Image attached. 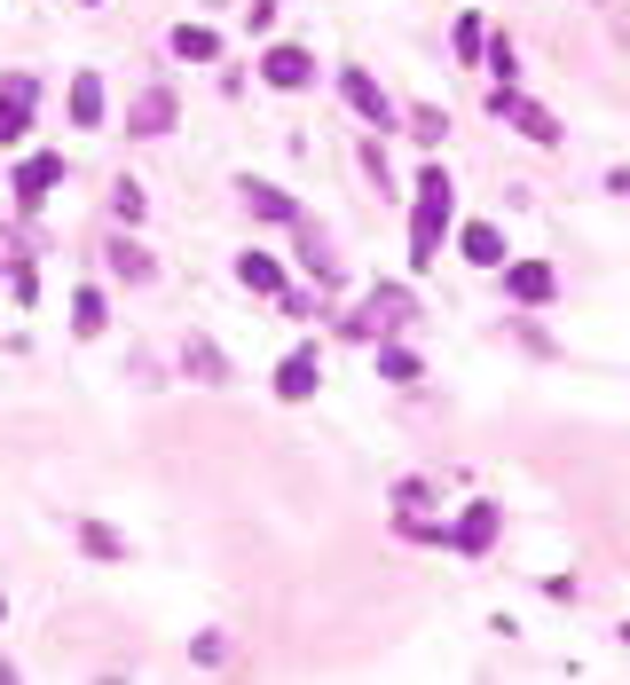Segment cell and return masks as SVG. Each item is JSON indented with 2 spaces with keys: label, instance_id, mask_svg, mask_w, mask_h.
Returning a JSON list of instances; mask_svg holds the SVG:
<instances>
[{
  "label": "cell",
  "instance_id": "cell-1",
  "mask_svg": "<svg viewBox=\"0 0 630 685\" xmlns=\"http://www.w3.org/2000/svg\"><path fill=\"white\" fill-rule=\"evenodd\" d=\"M442 228H449V174L425 166L418 174V213H410V260H418V269L442 252Z\"/></svg>",
  "mask_w": 630,
  "mask_h": 685
},
{
  "label": "cell",
  "instance_id": "cell-2",
  "mask_svg": "<svg viewBox=\"0 0 630 685\" xmlns=\"http://www.w3.org/2000/svg\"><path fill=\"white\" fill-rule=\"evenodd\" d=\"M489 111H496V119H505V126H520V135H528V142H559V119H552L544 103H528V95H520L512 79H505V87H496V103H489Z\"/></svg>",
  "mask_w": 630,
  "mask_h": 685
},
{
  "label": "cell",
  "instance_id": "cell-3",
  "mask_svg": "<svg viewBox=\"0 0 630 685\" xmlns=\"http://www.w3.org/2000/svg\"><path fill=\"white\" fill-rule=\"evenodd\" d=\"M394 323H410V291H379V300H362L347 315V332L355 339H379V332H394Z\"/></svg>",
  "mask_w": 630,
  "mask_h": 685
},
{
  "label": "cell",
  "instance_id": "cell-4",
  "mask_svg": "<svg viewBox=\"0 0 630 685\" xmlns=\"http://www.w3.org/2000/svg\"><path fill=\"white\" fill-rule=\"evenodd\" d=\"M339 95H347V111H355V119L394 126V103H386V87H379L371 72H339Z\"/></svg>",
  "mask_w": 630,
  "mask_h": 685
},
{
  "label": "cell",
  "instance_id": "cell-5",
  "mask_svg": "<svg viewBox=\"0 0 630 685\" xmlns=\"http://www.w3.org/2000/svg\"><path fill=\"white\" fill-rule=\"evenodd\" d=\"M55 182H63V158H55V150H32L24 166H16V198H24V213L40 205V198H48Z\"/></svg>",
  "mask_w": 630,
  "mask_h": 685
},
{
  "label": "cell",
  "instance_id": "cell-6",
  "mask_svg": "<svg viewBox=\"0 0 630 685\" xmlns=\"http://www.w3.org/2000/svg\"><path fill=\"white\" fill-rule=\"evenodd\" d=\"M24 119H32V79H24V72H9V79H0V150L24 135Z\"/></svg>",
  "mask_w": 630,
  "mask_h": 685
},
{
  "label": "cell",
  "instance_id": "cell-7",
  "mask_svg": "<svg viewBox=\"0 0 630 685\" xmlns=\"http://www.w3.org/2000/svg\"><path fill=\"white\" fill-rule=\"evenodd\" d=\"M505 291H512L520 308H544L559 284H552V269H544V260H512V269H505Z\"/></svg>",
  "mask_w": 630,
  "mask_h": 685
},
{
  "label": "cell",
  "instance_id": "cell-8",
  "mask_svg": "<svg viewBox=\"0 0 630 685\" xmlns=\"http://www.w3.org/2000/svg\"><path fill=\"white\" fill-rule=\"evenodd\" d=\"M449 544L457 551H489L496 544V505H466V512H457V528H449Z\"/></svg>",
  "mask_w": 630,
  "mask_h": 685
},
{
  "label": "cell",
  "instance_id": "cell-9",
  "mask_svg": "<svg viewBox=\"0 0 630 685\" xmlns=\"http://www.w3.org/2000/svg\"><path fill=\"white\" fill-rule=\"evenodd\" d=\"M260 72H269V87H308V79H316V55H308V48H269Z\"/></svg>",
  "mask_w": 630,
  "mask_h": 685
},
{
  "label": "cell",
  "instance_id": "cell-10",
  "mask_svg": "<svg viewBox=\"0 0 630 685\" xmlns=\"http://www.w3.org/2000/svg\"><path fill=\"white\" fill-rule=\"evenodd\" d=\"M316 378H323V371H316V354H284L276 395H284V402H308V395H316Z\"/></svg>",
  "mask_w": 630,
  "mask_h": 685
},
{
  "label": "cell",
  "instance_id": "cell-11",
  "mask_svg": "<svg viewBox=\"0 0 630 685\" xmlns=\"http://www.w3.org/2000/svg\"><path fill=\"white\" fill-rule=\"evenodd\" d=\"M237 189H245V205H252L260 221H300V205H292V198H284V189H269V182H252V174H245Z\"/></svg>",
  "mask_w": 630,
  "mask_h": 685
},
{
  "label": "cell",
  "instance_id": "cell-12",
  "mask_svg": "<svg viewBox=\"0 0 630 685\" xmlns=\"http://www.w3.org/2000/svg\"><path fill=\"white\" fill-rule=\"evenodd\" d=\"M165 48H174L182 63H213V55H221V40H213L206 24H174V40H165Z\"/></svg>",
  "mask_w": 630,
  "mask_h": 685
},
{
  "label": "cell",
  "instance_id": "cell-13",
  "mask_svg": "<svg viewBox=\"0 0 630 685\" xmlns=\"http://www.w3.org/2000/svg\"><path fill=\"white\" fill-rule=\"evenodd\" d=\"M466 260H473V269H496V260H505V228L473 221V228H466Z\"/></svg>",
  "mask_w": 630,
  "mask_h": 685
},
{
  "label": "cell",
  "instance_id": "cell-14",
  "mask_svg": "<svg viewBox=\"0 0 630 685\" xmlns=\"http://www.w3.org/2000/svg\"><path fill=\"white\" fill-rule=\"evenodd\" d=\"M292 228H300V260H308V269L316 276H339V252H331L323 228H308V221H292Z\"/></svg>",
  "mask_w": 630,
  "mask_h": 685
},
{
  "label": "cell",
  "instance_id": "cell-15",
  "mask_svg": "<svg viewBox=\"0 0 630 685\" xmlns=\"http://www.w3.org/2000/svg\"><path fill=\"white\" fill-rule=\"evenodd\" d=\"M72 119H79V126H103V79H95V72L72 79Z\"/></svg>",
  "mask_w": 630,
  "mask_h": 685
},
{
  "label": "cell",
  "instance_id": "cell-16",
  "mask_svg": "<svg viewBox=\"0 0 630 685\" xmlns=\"http://www.w3.org/2000/svg\"><path fill=\"white\" fill-rule=\"evenodd\" d=\"M126 126H135V135H165V126H174V95H143Z\"/></svg>",
  "mask_w": 630,
  "mask_h": 685
},
{
  "label": "cell",
  "instance_id": "cell-17",
  "mask_svg": "<svg viewBox=\"0 0 630 685\" xmlns=\"http://www.w3.org/2000/svg\"><path fill=\"white\" fill-rule=\"evenodd\" d=\"M237 276H245L252 291H284V269H276L269 252H245V260H237Z\"/></svg>",
  "mask_w": 630,
  "mask_h": 685
},
{
  "label": "cell",
  "instance_id": "cell-18",
  "mask_svg": "<svg viewBox=\"0 0 630 685\" xmlns=\"http://www.w3.org/2000/svg\"><path fill=\"white\" fill-rule=\"evenodd\" d=\"M182 371H197V378H213V386L228 378V363H221V354H213V339H189V347H182Z\"/></svg>",
  "mask_w": 630,
  "mask_h": 685
},
{
  "label": "cell",
  "instance_id": "cell-19",
  "mask_svg": "<svg viewBox=\"0 0 630 685\" xmlns=\"http://www.w3.org/2000/svg\"><path fill=\"white\" fill-rule=\"evenodd\" d=\"M72 332H79V339L103 332V291H79V300H72Z\"/></svg>",
  "mask_w": 630,
  "mask_h": 685
},
{
  "label": "cell",
  "instance_id": "cell-20",
  "mask_svg": "<svg viewBox=\"0 0 630 685\" xmlns=\"http://www.w3.org/2000/svg\"><path fill=\"white\" fill-rule=\"evenodd\" d=\"M111 269H119V276H150V252H143L135 237H111Z\"/></svg>",
  "mask_w": 630,
  "mask_h": 685
},
{
  "label": "cell",
  "instance_id": "cell-21",
  "mask_svg": "<svg viewBox=\"0 0 630 685\" xmlns=\"http://www.w3.org/2000/svg\"><path fill=\"white\" fill-rule=\"evenodd\" d=\"M79 544L95 551V560H119V551H126V544H119V536L103 528V520H87V528H79Z\"/></svg>",
  "mask_w": 630,
  "mask_h": 685
},
{
  "label": "cell",
  "instance_id": "cell-22",
  "mask_svg": "<svg viewBox=\"0 0 630 685\" xmlns=\"http://www.w3.org/2000/svg\"><path fill=\"white\" fill-rule=\"evenodd\" d=\"M449 40H457V55H466V63H473V55H489V32H481V16H466V24L449 32Z\"/></svg>",
  "mask_w": 630,
  "mask_h": 685
},
{
  "label": "cell",
  "instance_id": "cell-23",
  "mask_svg": "<svg viewBox=\"0 0 630 685\" xmlns=\"http://www.w3.org/2000/svg\"><path fill=\"white\" fill-rule=\"evenodd\" d=\"M379 371H386V378H418V354L386 339V347H379Z\"/></svg>",
  "mask_w": 630,
  "mask_h": 685
},
{
  "label": "cell",
  "instance_id": "cell-24",
  "mask_svg": "<svg viewBox=\"0 0 630 685\" xmlns=\"http://www.w3.org/2000/svg\"><path fill=\"white\" fill-rule=\"evenodd\" d=\"M622 646H630V623H622Z\"/></svg>",
  "mask_w": 630,
  "mask_h": 685
},
{
  "label": "cell",
  "instance_id": "cell-25",
  "mask_svg": "<svg viewBox=\"0 0 630 685\" xmlns=\"http://www.w3.org/2000/svg\"><path fill=\"white\" fill-rule=\"evenodd\" d=\"M0 252H9V245H0Z\"/></svg>",
  "mask_w": 630,
  "mask_h": 685
}]
</instances>
